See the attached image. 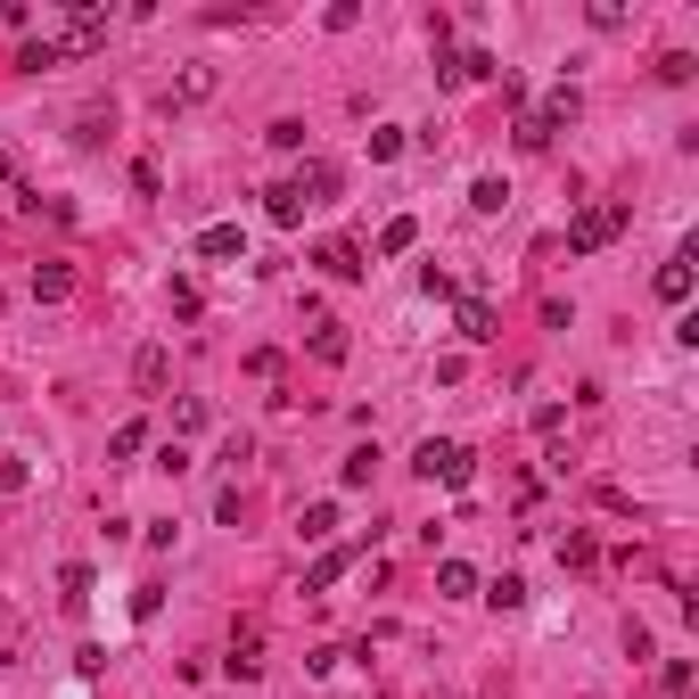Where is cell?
<instances>
[{
    "label": "cell",
    "instance_id": "cell-29",
    "mask_svg": "<svg viewBox=\"0 0 699 699\" xmlns=\"http://www.w3.org/2000/svg\"><path fill=\"white\" fill-rule=\"evenodd\" d=\"M691 75H699L691 50H667V58H659V82H691Z\"/></svg>",
    "mask_w": 699,
    "mask_h": 699
},
{
    "label": "cell",
    "instance_id": "cell-23",
    "mask_svg": "<svg viewBox=\"0 0 699 699\" xmlns=\"http://www.w3.org/2000/svg\"><path fill=\"white\" fill-rule=\"evenodd\" d=\"M206 91H215V67H189V75L174 82V108H189V99H206Z\"/></svg>",
    "mask_w": 699,
    "mask_h": 699
},
{
    "label": "cell",
    "instance_id": "cell-12",
    "mask_svg": "<svg viewBox=\"0 0 699 699\" xmlns=\"http://www.w3.org/2000/svg\"><path fill=\"white\" fill-rule=\"evenodd\" d=\"M296 198H305V206H329V198H337V165H322V157H313L305 174H296Z\"/></svg>",
    "mask_w": 699,
    "mask_h": 699
},
{
    "label": "cell",
    "instance_id": "cell-26",
    "mask_svg": "<svg viewBox=\"0 0 699 699\" xmlns=\"http://www.w3.org/2000/svg\"><path fill=\"white\" fill-rule=\"evenodd\" d=\"M371 470H378V453H371V444H354V453H346V470H337V478H346V485H371Z\"/></svg>",
    "mask_w": 699,
    "mask_h": 699
},
{
    "label": "cell",
    "instance_id": "cell-6",
    "mask_svg": "<svg viewBox=\"0 0 699 699\" xmlns=\"http://www.w3.org/2000/svg\"><path fill=\"white\" fill-rule=\"evenodd\" d=\"M305 346H313V363H346V322H329V313H313V322H305Z\"/></svg>",
    "mask_w": 699,
    "mask_h": 699
},
{
    "label": "cell",
    "instance_id": "cell-9",
    "mask_svg": "<svg viewBox=\"0 0 699 699\" xmlns=\"http://www.w3.org/2000/svg\"><path fill=\"white\" fill-rule=\"evenodd\" d=\"M577 116H584V91H577V82H560V91H552V99L535 108V124H543V132H568Z\"/></svg>",
    "mask_w": 699,
    "mask_h": 699
},
{
    "label": "cell",
    "instance_id": "cell-4",
    "mask_svg": "<svg viewBox=\"0 0 699 699\" xmlns=\"http://www.w3.org/2000/svg\"><path fill=\"white\" fill-rule=\"evenodd\" d=\"M223 675H230V683H256V675H264V626H239V633H230Z\"/></svg>",
    "mask_w": 699,
    "mask_h": 699
},
{
    "label": "cell",
    "instance_id": "cell-10",
    "mask_svg": "<svg viewBox=\"0 0 699 699\" xmlns=\"http://www.w3.org/2000/svg\"><path fill=\"white\" fill-rule=\"evenodd\" d=\"M165 378H174V354H165V346H140V354H132V387H140V395H157Z\"/></svg>",
    "mask_w": 699,
    "mask_h": 699
},
{
    "label": "cell",
    "instance_id": "cell-24",
    "mask_svg": "<svg viewBox=\"0 0 699 699\" xmlns=\"http://www.w3.org/2000/svg\"><path fill=\"white\" fill-rule=\"evenodd\" d=\"M519 148H526V157H543V148H552V132H543V124H535V108H519V132H511Z\"/></svg>",
    "mask_w": 699,
    "mask_h": 699
},
{
    "label": "cell",
    "instance_id": "cell-2",
    "mask_svg": "<svg viewBox=\"0 0 699 699\" xmlns=\"http://www.w3.org/2000/svg\"><path fill=\"white\" fill-rule=\"evenodd\" d=\"M412 470L429 478V485H470L478 453H470V444H461V436H429V444H420V453H412Z\"/></svg>",
    "mask_w": 699,
    "mask_h": 699
},
{
    "label": "cell",
    "instance_id": "cell-20",
    "mask_svg": "<svg viewBox=\"0 0 699 699\" xmlns=\"http://www.w3.org/2000/svg\"><path fill=\"white\" fill-rule=\"evenodd\" d=\"M412 247H420V223L412 215H395L387 230H378V256H412Z\"/></svg>",
    "mask_w": 699,
    "mask_h": 699
},
{
    "label": "cell",
    "instance_id": "cell-11",
    "mask_svg": "<svg viewBox=\"0 0 699 699\" xmlns=\"http://www.w3.org/2000/svg\"><path fill=\"white\" fill-rule=\"evenodd\" d=\"M436 592L444 601H478V568L470 560H436Z\"/></svg>",
    "mask_w": 699,
    "mask_h": 699
},
{
    "label": "cell",
    "instance_id": "cell-19",
    "mask_svg": "<svg viewBox=\"0 0 699 699\" xmlns=\"http://www.w3.org/2000/svg\"><path fill=\"white\" fill-rule=\"evenodd\" d=\"M41 67H67V58H58V41H50V33H33L26 50H17V75H41Z\"/></svg>",
    "mask_w": 699,
    "mask_h": 699
},
{
    "label": "cell",
    "instance_id": "cell-14",
    "mask_svg": "<svg viewBox=\"0 0 699 699\" xmlns=\"http://www.w3.org/2000/svg\"><path fill=\"white\" fill-rule=\"evenodd\" d=\"M650 288H659L667 305H691V256H667V264H659V280H650Z\"/></svg>",
    "mask_w": 699,
    "mask_h": 699
},
{
    "label": "cell",
    "instance_id": "cell-21",
    "mask_svg": "<svg viewBox=\"0 0 699 699\" xmlns=\"http://www.w3.org/2000/svg\"><path fill=\"white\" fill-rule=\"evenodd\" d=\"M592 552H601L592 526H568V535H560V568H592Z\"/></svg>",
    "mask_w": 699,
    "mask_h": 699
},
{
    "label": "cell",
    "instance_id": "cell-28",
    "mask_svg": "<svg viewBox=\"0 0 699 699\" xmlns=\"http://www.w3.org/2000/svg\"><path fill=\"white\" fill-rule=\"evenodd\" d=\"M485 601H494V609H526V584L519 577H494V584H485Z\"/></svg>",
    "mask_w": 699,
    "mask_h": 699
},
{
    "label": "cell",
    "instance_id": "cell-16",
    "mask_svg": "<svg viewBox=\"0 0 699 699\" xmlns=\"http://www.w3.org/2000/svg\"><path fill=\"white\" fill-rule=\"evenodd\" d=\"M58 601H67V609H91V568H82V560L58 568Z\"/></svg>",
    "mask_w": 699,
    "mask_h": 699
},
{
    "label": "cell",
    "instance_id": "cell-1",
    "mask_svg": "<svg viewBox=\"0 0 699 699\" xmlns=\"http://www.w3.org/2000/svg\"><path fill=\"white\" fill-rule=\"evenodd\" d=\"M626 223H633V206L626 198H592L577 223H568V256H601L609 239H626Z\"/></svg>",
    "mask_w": 699,
    "mask_h": 699
},
{
    "label": "cell",
    "instance_id": "cell-3",
    "mask_svg": "<svg viewBox=\"0 0 699 699\" xmlns=\"http://www.w3.org/2000/svg\"><path fill=\"white\" fill-rule=\"evenodd\" d=\"M50 41H58V58H91L99 41H108V9H99V0H75L67 26H58Z\"/></svg>",
    "mask_w": 699,
    "mask_h": 699
},
{
    "label": "cell",
    "instance_id": "cell-25",
    "mask_svg": "<svg viewBox=\"0 0 699 699\" xmlns=\"http://www.w3.org/2000/svg\"><path fill=\"white\" fill-rule=\"evenodd\" d=\"M140 444H148V420H124V429L108 436V453H116V461H132V453H140Z\"/></svg>",
    "mask_w": 699,
    "mask_h": 699
},
{
    "label": "cell",
    "instance_id": "cell-27",
    "mask_svg": "<svg viewBox=\"0 0 699 699\" xmlns=\"http://www.w3.org/2000/svg\"><path fill=\"white\" fill-rule=\"evenodd\" d=\"M206 429V404H198V395H181V404H174V436H198Z\"/></svg>",
    "mask_w": 699,
    "mask_h": 699
},
{
    "label": "cell",
    "instance_id": "cell-13",
    "mask_svg": "<svg viewBox=\"0 0 699 699\" xmlns=\"http://www.w3.org/2000/svg\"><path fill=\"white\" fill-rule=\"evenodd\" d=\"M264 215L280 223V230H296V223H305V198H296V181H272V189H264Z\"/></svg>",
    "mask_w": 699,
    "mask_h": 699
},
{
    "label": "cell",
    "instance_id": "cell-7",
    "mask_svg": "<svg viewBox=\"0 0 699 699\" xmlns=\"http://www.w3.org/2000/svg\"><path fill=\"white\" fill-rule=\"evenodd\" d=\"M313 264H322L329 280H363V272H371V264H363V247H354V239H329V247H313Z\"/></svg>",
    "mask_w": 699,
    "mask_h": 699
},
{
    "label": "cell",
    "instance_id": "cell-17",
    "mask_svg": "<svg viewBox=\"0 0 699 699\" xmlns=\"http://www.w3.org/2000/svg\"><path fill=\"white\" fill-rule=\"evenodd\" d=\"M296 535H305V543H329V535H337V502H313V511H296Z\"/></svg>",
    "mask_w": 699,
    "mask_h": 699
},
{
    "label": "cell",
    "instance_id": "cell-32",
    "mask_svg": "<svg viewBox=\"0 0 699 699\" xmlns=\"http://www.w3.org/2000/svg\"><path fill=\"white\" fill-rule=\"evenodd\" d=\"M132 189H140V198H157V189H165V174H157V157H140V165H132Z\"/></svg>",
    "mask_w": 699,
    "mask_h": 699
},
{
    "label": "cell",
    "instance_id": "cell-30",
    "mask_svg": "<svg viewBox=\"0 0 699 699\" xmlns=\"http://www.w3.org/2000/svg\"><path fill=\"white\" fill-rule=\"evenodd\" d=\"M387 157H404V132H395V124H378V132H371V165H387Z\"/></svg>",
    "mask_w": 699,
    "mask_h": 699
},
{
    "label": "cell",
    "instance_id": "cell-15",
    "mask_svg": "<svg viewBox=\"0 0 699 699\" xmlns=\"http://www.w3.org/2000/svg\"><path fill=\"white\" fill-rule=\"evenodd\" d=\"M67 288H75V264H58V256H50V264H33V296H41V305H58Z\"/></svg>",
    "mask_w": 699,
    "mask_h": 699
},
{
    "label": "cell",
    "instance_id": "cell-8",
    "mask_svg": "<svg viewBox=\"0 0 699 699\" xmlns=\"http://www.w3.org/2000/svg\"><path fill=\"white\" fill-rule=\"evenodd\" d=\"M198 256H206V264L247 256V230H239V223H206V230H198Z\"/></svg>",
    "mask_w": 699,
    "mask_h": 699
},
{
    "label": "cell",
    "instance_id": "cell-22",
    "mask_svg": "<svg viewBox=\"0 0 699 699\" xmlns=\"http://www.w3.org/2000/svg\"><path fill=\"white\" fill-rule=\"evenodd\" d=\"M470 206H478V215H502V206H511V181H502V174H485V181L470 189Z\"/></svg>",
    "mask_w": 699,
    "mask_h": 699
},
{
    "label": "cell",
    "instance_id": "cell-31",
    "mask_svg": "<svg viewBox=\"0 0 699 699\" xmlns=\"http://www.w3.org/2000/svg\"><path fill=\"white\" fill-rule=\"evenodd\" d=\"M264 140H272V148H305V124H296V116H280V124H272Z\"/></svg>",
    "mask_w": 699,
    "mask_h": 699
},
{
    "label": "cell",
    "instance_id": "cell-33",
    "mask_svg": "<svg viewBox=\"0 0 699 699\" xmlns=\"http://www.w3.org/2000/svg\"><path fill=\"white\" fill-rule=\"evenodd\" d=\"M0 494H26V461H0Z\"/></svg>",
    "mask_w": 699,
    "mask_h": 699
},
{
    "label": "cell",
    "instance_id": "cell-5",
    "mask_svg": "<svg viewBox=\"0 0 699 699\" xmlns=\"http://www.w3.org/2000/svg\"><path fill=\"white\" fill-rule=\"evenodd\" d=\"M453 329H461V337H470V346H494V337H502V313H494V305H485V296H461V313H453Z\"/></svg>",
    "mask_w": 699,
    "mask_h": 699
},
{
    "label": "cell",
    "instance_id": "cell-18",
    "mask_svg": "<svg viewBox=\"0 0 699 699\" xmlns=\"http://www.w3.org/2000/svg\"><path fill=\"white\" fill-rule=\"evenodd\" d=\"M346 568H354V552H322V560L305 568V592H329L337 577H346Z\"/></svg>",
    "mask_w": 699,
    "mask_h": 699
},
{
    "label": "cell",
    "instance_id": "cell-34",
    "mask_svg": "<svg viewBox=\"0 0 699 699\" xmlns=\"http://www.w3.org/2000/svg\"><path fill=\"white\" fill-rule=\"evenodd\" d=\"M0 181H17V157H9V148H0Z\"/></svg>",
    "mask_w": 699,
    "mask_h": 699
}]
</instances>
